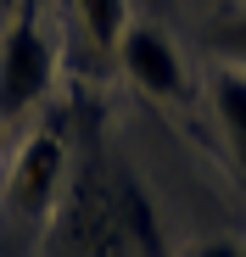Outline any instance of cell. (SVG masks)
<instances>
[{
  "instance_id": "3",
  "label": "cell",
  "mask_w": 246,
  "mask_h": 257,
  "mask_svg": "<svg viewBox=\"0 0 246 257\" xmlns=\"http://www.w3.org/2000/svg\"><path fill=\"white\" fill-rule=\"evenodd\" d=\"M67 190V140L62 128H34L17 146L6 174V212L17 224H45Z\"/></svg>"
},
{
  "instance_id": "6",
  "label": "cell",
  "mask_w": 246,
  "mask_h": 257,
  "mask_svg": "<svg viewBox=\"0 0 246 257\" xmlns=\"http://www.w3.org/2000/svg\"><path fill=\"white\" fill-rule=\"evenodd\" d=\"M78 6V17H84V28H90V39L101 51H117V39H123V28H129V0H73Z\"/></svg>"
},
{
  "instance_id": "4",
  "label": "cell",
  "mask_w": 246,
  "mask_h": 257,
  "mask_svg": "<svg viewBox=\"0 0 246 257\" xmlns=\"http://www.w3.org/2000/svg\"><path fill=\"white\" fill-rule=\"evenodd\" d=\"M117 62L123 73L135 78V90H146L151 101H185L190 95V73H185V56L157 23H129L117 39Z\"/></svg>"
},
{
  "instance_id": "5",
  "label": "cell",
  "mask_w": 246,
  "mask_h": 257,
  "mask_svg": "<svg viewBox=\"0 0 246 257\" xmlns=\"http://www.w3.org/2000/svg\"><path fill=\"white\" fill-rule=\"evenodd\" d=\"M207 95H213L218 128H224V140H229V151H235V162H240V174H246V67H235V62L213 67Z\"/></svg>"
},
{
  "instance_id": "2",
  "label": "cell",
  "mask_w": 246,
  "mask_h": 257,
  "mask_svg": "<svg viewBox=\"0 0 246 257\" xmlns=\"http://www.w3.org/2000/svg\"><path fill=\"white\" fill-rule=\"evenodd\" d=\"M56 84V51L39 34L34 12L23 6L6 28H0V123H12L23 112H34Z\"/></svg>"
},
{
  "instance_id": "7",
  "label": "cell",
  "mask_w": 246,
  "mask_h": 257,
  "mask_svg": "<svg viewBox=\"0 0 246 257\" xmlns=\"http://www.w3.org/2000/svg\"><path fill=\"white\" fill-rule=\"evenodd\" d=\"M213 39H218V51H224V56H229L235 67H246V12H235V17H224Z\"/></svg>"
},
{
  "instance_id": "8",
  "label": "cell",
  "mask_w": 246,
  "mask_h": 257,
  "mask_svg": "<svg viewBox=\"0 0 246 257\" xmlns=\"http://www.w3.org/2000/svg\"><path fill=\"white\" fill-rule=\"evenodd\" d=\"M185 257H246V246H240V240H224V235H213V240H196Z\"/></svg>"
},
{
  "instance_id": "1",
  "label": "cell",
  "mask_w": 246,
  "mask_h": 257,
  "mask_svg": "<svg viewBox=\"0 0 246 257\" xmlns=\"http://www.w3.org/2000/svg\"><path fill=\"white\" fill-rule=\"evenodd\" d=\"M62 240L78 257H162L151 201L135 174H84L67 185Z\"/></svg>"
}]
</instances>
